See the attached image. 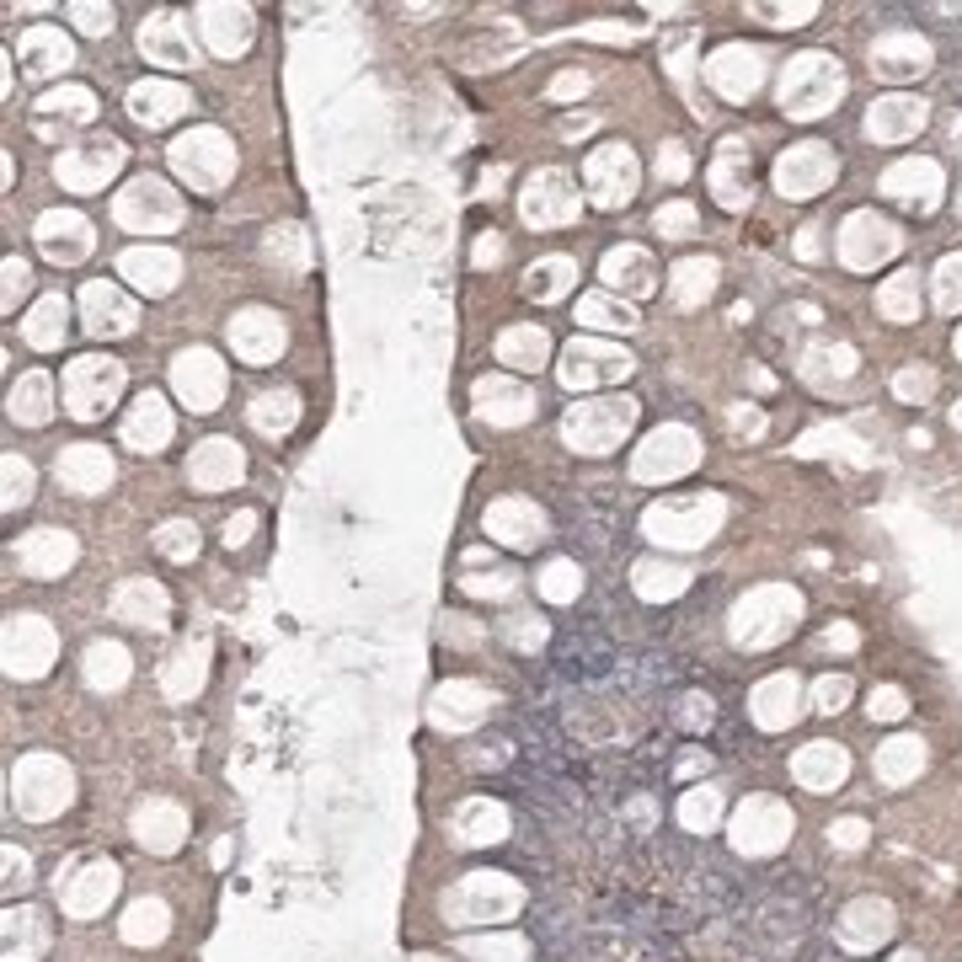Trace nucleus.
Here are the masks:
<instances>
[{
  "instance_id": "1",
  "label": "nucleus",
  "mask_w": 962,
  "mask_h": 962,
  "mask_svg": "<svg viewBox=\"0 0 962 962\" xmlns=\"http://www.w3.org/2000/svg\"><path fill=\"white\" fill-rule=\"evenodd\" d=\"M118 385H123L118 364H108V359H80V364L70 370V385H65L70 412L75 417H97V412H108V402L118 396Z\"/></svg>"
},
{
  "instance_id": "2",
  "label": "nucleus",
  "mask_w": 962,
  "mask_h": 962,
  "mask_svg": "<svg viewBox=\"0 0 962 962\" xmlns=\"http://www.w3.org/2000/svg\"><path fill=\"white\" fill-rule=\"evenodd\" d=\"M631 423V402H593V407H578L567 417V439L583 449H610V439Z\"/></svg>"
},
{
  "instance_id": "3",
  "label": "nucleus",
  "mask_w": 962,
  "mask_h": 962,
  "mask_svg": "<svg viewBox=\"0 0 962 962\" xmlns=\"http://www.w3.org/2000/svg\"><path fill=\"white\" fill-rule=\"evenodd\" d=\"M631 370L626 353H615V348H593V342H578L572 353H567V385H593V380H621V374Z\"/></svg>"
},
{
  "instance_id": "4",
  "label": "nucleus",
  "mask_w": 962,
  "mask_h": 962,
  "mask_svg": "<svg viewBox=\"0 0 962 962\" xmlns=\"http://www.w3.org/2000/svg\"><path fill=\"white\" fill-rule=\"evenodd\" d=\"M593 187H599V204H626L631 198L626 145H604L599 155H593Z\"/></svg>"
},
{
  "instance_id": "5",
  "label": "nucleus",
  "mask_w": 962,
  "mask_h": 962,
  "mask_svg": "<svg viewBox=\"0 0 962 962\" xmlns=\"http://www.w3.org/2000/svg\"><path fill=\"white\" fill-rule=\"evenodd\" d=\"M37 236H43V252H48V258H65V262L86 258V247H91L80 215H48V220L37 225Z\"/></svg>"
},
{
  "instance_id": "6",
  "label": "nucleus",
  "mask_w": 962,
  "mask_h": 962,
  "mask_svg": "<svg viewBox=\"0 0 962 962\" xmlns=\"http://www.w3.org/2000/svg\"><path fill=\"white\" fill-rule=\"evenodd\" d=\"M177 385H183V396L193 407L209 412L204 402H215V385H220V380H215V359H209V353H183V359H177Z\"/></svg>"
},
{
  "instance_id": "7",
  "label": "nucleus",
  "mask_w": 962,
  "mask_h": 962,
  "mask_svg": "<svg viewBox=\"0 0 962 962\" xmlns=\"http://www.w3.org/2000/svg\"><path fill=\"white\" fill-rule=\"evenodd\" d=\"M86 316H91V321H86L91 332H129V327H134V310L123 305V295H112L102 284L86 289Z\"/></svg>"
},
{
  "instance_id": "8",
  "label": "nucleus",
  "mask_w": 962,
  "mask_h": 962,
  "mask_svg": "<svg viewBox=\"0 0 962 962\" xmlns=\"http://www.w3.org/2000/svg\"><path fill=\"white\" fill-rule=\"evenodd\" d=\"M123 273H129L140 289H150V295H166L177 262L166 258V252H129V258H123Z\"/></svg>"
},
{
  "instance_id": "9",
  "label": "nucleus",
  "mask_w": 962,
  "mask_h": 962,
  "mask_svg": "<svg viewBox=\"0 0 962 962\" xmlns=\"http://www.w3.org/2000/svg\"><path fill=\"white\" fill-rule=\"evenodd\" d=\"M129 108H134L140 123H166V118L183 112V91H172V86H161V80H155V86H134Z\"/></svg>"
},
{
  "instance_id": "10",
  "label": "nucleus",
  "mask_w": 962,
  "mask_h": 962,
  "mask_svg": "<svg viewBox=\"0 0 962 962\" xmlns=\"http://www.w3.org/2000/svg\"><path fill=\"white\" fill-rule=\"evenodd\" d=\"M11 417H22V423H43V417H48V385H43V380H28V391H22V385H17V391H11Z\"/></svg>"
},
{
  "instance_id": "11",
  "label": "nucleus",
  "mask_w": 962,
  "mask_h": 962,
  "mask_svg": "<svg viewBox=\"0 0 962 962\" xmlns=\"http://www.w3.org/2000/svg\"><path fill=\"white\" fill-rule=\"evenodd\" d=\"M166 439L172 434V417L161 412V402L155 396H140V412H134V423H129V439Z\"/></svg>"
},
{
  "instance_id": "12",
  "label": "nucleus",
  "mask_w": 962,
  "mask_h": 962,
  "mask_svg": "<svg viewBox=\"0 0 962 962\" xmlns=\"http://www.w3.org/2000/svg\"><path fill=\"white\" fill-rule=\"evenodd\" d=\"M567 262H540L535 273H529V295H540V299H556L561 289H567Z\"/></svg>"
},
{
  "instance_id": "13",
  "label": "nucleus",
  "mask_w": 962,
  "mask_h": 962,
  "mask_svg": "<svg viewBox=\"0 0 962 962\" xmlns=\"http://www.w3.org/2000/svg\"><path fill=\"white\" fill-rule=\"evenodd\" d=\"M43 112H65V118H91V97H86V91H54V97H43Z\"/></svg>"
},
{
  "instance_id": "14",
  "label": "nucleus",
  "mask_w": 962,
  "mask_h": 962,
  "mask_svg": "<svg viewBox=\"0 0 962 962\" xmlns=\"http://www.w3.org/2000/svg\"><path fill=\"white\" fill-rule=\"evenodd\" d=\"M161 551H172V556L198 551V529H187V524H166V529H161Z\"/></svg>"
},
{
  "instance_id": "15",
  "label": "nucleus",
  "mask_w": 962,
  "mask_h": 962,
  "mask_svg": "<svg viewBox=\"0 0 962 962\" xmlns=\"http://www.w3.org/2000/svg\"><path fill=\"white\" fill-rule=\"evenodd\" d=\"M583 316H589L593 327H631V310H626V305L615 310V305H604V299H589V305H583Z\"/></svg>"
},
{
  "instance_id": "16",
  "label": "nucleus",
  "mask_w": 962,
  "mask_h": 962,
  "mask_svg": "<svg viewBox=\"0 0 962 962\" xmlns=\"http://www.w3.org/2000/svg\"><path fill=\"white\" fill-rule=\"evenodd\" d=\"M59 316H65V305H59V299H48V305H43V310H37L33 342H54V337H59V327H54V321H59Z\"/></svg>"
},
{
  "instance_id": "17",
  "label": "nucleus",
  "mask_w": 962,
  "mask_h": 962,
  "mask_svg": "<svg viewBox=\"0 0 962 962\" xmlns=\"http://www.w3.org/2000/svg\"><path fill=\"white\" fill-rule=\"evenodd\" d=\"M572 578H578V572H572L567 561H556L551 572H546V593H551V599H567V593H572Z\"/></svg>"
},
{
  "instance_id": "18",
  "label": "nucleus",
  "mask_w": 962,
  "mask_h": 962,
  "mask_svg": "<svg viewBox=\"0 0 962 962\" xmlns=\"http://www.w3.org/2000/svg\"><path fill=\"white\" fill-rule=\"evenodd\" d=\"M6 471H11V498H6V503H17V498H22V503H28V492H33V471H28V466H22V471H17V460H11V466H6Z\"/></svg>"
}]
</instances>
